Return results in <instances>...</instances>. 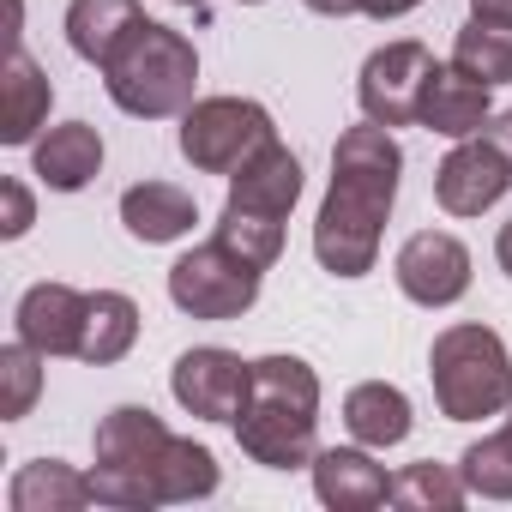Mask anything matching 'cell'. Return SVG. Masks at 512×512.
<instances>
[{
  "label": "cell",
  "instance_id": "cell-25",
  "mask_svg": "<svg viewBox=\"0 0 512 512\" xmlns=\"http://www.w3.org/2000/svg\"><path fill=\"white\" fill-rule=\"evenodd\" d=\"M464 476H452L446 464H404L398 476H392V506H404V512H452V506H464Z\"/></svg>",
  "mask_w": 512,
  "mask_h": 512
},
{
  "label": "cell",
  "instance_id": "cell-31",
  "mask_svg": "<svg viewBox=\"0 0 512 512\" xmlns=\"http://www.w3.org/2000/svg\"><path fill=\"white\" fill-rule=\"evenodd\" d=\"M302 7H314L326 19H344V13H362V0H302Z\"/></svg>",
  "mask_w": 512,
  "mask_h": 512
},
{
  "label": "cell",
  "instance_id": "cell-13",
  "mask_svg": "<svg viewBox=\"0 0 512 512\" xmlns=\"http://www.w3.org/2000/svg\"><path fill=\"white\" fill-rule=\"evenodd\" d=\"M314 494L332 512H374L380 500H392V482H386V470L368 452L326 446V452H314Z\"/></svg>",
  "mask_w": 512,
  "mask_h": 512
},
{
  "label": "cell",
  "instance_id": "cell-26",
  "mask_svg": "<svg viewBox=\"0 0 512 512\" xmlns=\"http://www.w3.org/2000/svg\"><path fill=\"white\" fill-rule=\"evenodd\" d=\"M458 476H464V488L482 494V500H512V416H506L500 434L476 440V446L458 458Z\"/></svg>",
  "mask_w": 512,
  "mask_h": 512
},
{
  "label": "cell",
  "instance_id": "cell-8",
  "mask_svg": "<svg viewBox=\"0 0 512 512\" xmlns=\"http://www.w3.org/2000/svg\"><path fill=\"white\" fill-rule=\"evenodd\" d=\"M434 67L440 61L422 43H410V37L374 49L368 67H362V115L374 127H410V121H422V91H428Z\"/></svg>",
  "mask_w": 512,
  "mask_h": 512
},
{
  "label": "cell",
  "instance_id": "cell-34",
  "mask_svg": "<svg viewBox=\"0 0 512 512\" xmlns=\"http://www.w3.org/2000/svg\"><path fill=\"white\" fill-rule=\"evenodd\" d=\"M175 7H199V0H175ZM247 7H260V0H247Z\"/></svg>",
  "mask_w": 512,
  "mask_h": 512
},
{
  "label": "cell",
  "instance_id": "cell-1",
  "mask_svg": "<svg viewBox=\"0 0 512 512\" xmlns=\"http://www.w3.org/2000/svg\"><path fill=\"white\" fill-rule=\"evenodd\" d=\"M398 169L404 151L392 139V127H344L338 151H332V187L314 223V253L332 278H362L374 272V253H380V229L392 217L398 199Z\"/></svg>",
  "mask_w": 512,
  "mask_h": 512
},
{
  "label": "cell",
  "instance_id": "cell-24",
  "mask_svg": "<svg viewBox=\"0 0 512 512\" xmlns=\"http://www.w3.org/2000/svg\"><path fill=\"white\" fill-rule=\"evenodd\" d=\"M217 241L235 253V260H247V266H260V272H266L278 253H284V217L223 205V217H217Z\"/></svg>",
  "mask_w": 512,
  "mask_h": 512
},
{
  "label": "cell",
  "instance_id": "cell-20",
  "mask_svg": "<svg viewBox=\"0 0 512 512\" xmlns=\"http://www.w3.org/2000/svg\"><path fill=\"white\" fill-rule=\"evenodd\" d=\"M7 500H13V512H79V506H91L97 494H91V476H79L73 464L37 458V464H25V470L13 476Z\"/></svg>",
  "mask_w": 512,
  "mask_h": 512
},
{
  "label": "cell",
  "instance_id": "cell-22",
  "mask_svg": "<svg viewBox=\"0 0 512 512\" xmlns=\"http://www.w3.org/2000/svg\"><path fill=\"white\" fill-rule=\"evenodd\" d=\"M133 338H139V308H133V296H121V290H97L91 308H85L79 362L109 368V362H121V356L133 350Z\"/></svg>",
  "mask_w": 512,
  "mask_h": 512
},
{
  "label": "cell",
  "instance_id": "cell-33",
  "mask_svg": "<svg viewBox=\"0 0 512 512\" xmlns=\"http://www.w3.org/2000/svg\"><path fill=\"white\" fill-rule=\"evenodd\" d=\"M494 253H500V272L512 278V223H500V241H494Z\"/></svg>",
  "mask_w": 512,
  "mask_h": 512
},
{
  "label": "cell",
  "instance_id": "cell-11",
  "mask_svg": "<svg viewBox=\"0 0 512 512\" xmlns=\"http://www.w3.org/2000/svg\"><path fill=\"white\" fill-rule=\"evenodd\" d=\"M506 187H512V163L488 139H458V151L434 169V199L452 217H482Z\"/></svg>",
  "mask_w": 512,
  "mask_h": 512
},
{
  "label": "cell",
  "instance_id": "cell-6",
  "mask_svg": "<svg viewBox=\"0 0 512 512\" xmlns=\"http://www.w3.org/2000/svg\"><path fill=\"white\" fill-rule=\"evenodd\" d=\"M278 139L272 115L247 97H205L181 115V157L205 175H235L247 157H260Z\"/></svg>",
  "mask_w": 512,
  "mask_h": 512
},
{
  "label": "cell",
  "instance_id": "cell-21",
  "mask_svg": "<svg viewBox=\"0 0 512 512\" xmlns=\"http://www.w3.org/2000/svg\"><path fill=\"white\" fill-rule=\"evenodd\" d=\"M139 19H145L139 0H73V7H67V43H73L79 61L103 67Z\"/></svg>",
  "mask_w": 512,
  "mask_h": 512
},
{
  "label": "cell",
  "instance_id": "cell-29",
  "mask_svg": "<svg viewBox=\"0 0 512 512\" xmlns=\"http://www.w3.org/2000/svg\"><path fill=\"white\" fill-rule=\"evenodd\" d=\"M482 139H488V145H494V151H500V157L512 163V109H506V115H488V127H482Z\"/></svg>",
  "mask_w": 512,
  "mask_h": 512
},
{
  "label": "cell",
  "instance_id": "cell-7",
  "mask_svg": "<svg viewBox=\"0 0 512 512\" xmlns=\"http://www.w3.org/2000/svg\"><path fill=\"white\" fill-rule=\"evenodd\" d=\"M169 302L193 320H235L260 302V266L235 260L223 241H205L169 266Z\"/></svg>",
  "mask_w": 512,
  "mask_h": 512
},
{
  "label": "cell",
  "instance_id": "cell-28",
  "mask_svg": "<svg viewBox=\"0 0 512 512\" xmlns=\"http://www.w3.org/2000/svg\"><path fill=\"white\" fill-rule=\"evenodd\" d=\"M0 199H7V223H0V235H7V241H19V235L31 229L37 205H31V193H25V181H0Z\"/></svg>",
  "mask_w": 512,
  "mask_h": 512
},
{
  "label": "cell",
  "instance_id": "cell-17",
  "mask_svg": "<svg viewBox=\"0 0 512 512\" xmlns=\"http://www.w3.org/2000/svg\"><path fill=\"white\" fill-rule=\"evenodd\" d=\"M193 193H181V187H169V181H139V187H127L121 193V223H127V235L133 241H181L187 229H193Z\"/></svg>",
  "mask_w": 512,
  "mask_h": 512
},
{
  "label": "cell",
  "instance_id": "cell-14",
  "mask_svg": "<svg viewBox=\"0 0 512 512\" xmlns=\"http://www.w3.org/2000/svg\"><path fill=\"white\" fill-rule=\"evenodd\" d=\"M302 199V163L272 139L260 157H247L229 175V205L241 211H266V217H290V205Z\"/></svg>",
  "mask_w": 512,
  "mask_h": 512
},
{
  "label": "cell",
  "instance_id": "cell-2",
  "mask_svg": "<svg viewBox=\"0 0 512 512\" xmlns=\"http://www.w3.org/2000/svg\"><path fill=\"white\" fill-rule=\"evenodd\" d=\"M314 428H320V380L302 356H260L247 380V404L235 416V440L266 470H302L314 464Z\"/></svg>",
  "mask_w": 512,
  "mask_h": 512
},
{
  "label": "cell",
  "instance_id": "cell-30",
  "mask_svg": "<svg viewBox=\"0 0 512 512\" xmlns=\"http://www.w3.org/2000/svg\"><path fill=\"white\" fill-rule=\"evenodd\" d=\"M410 7H422V0H362V13H368V19H404Z\"/></svg>",
  "mask_w": 512,
  "mask_h": 512
},
{
  "label": "cell",
  "instance_id": "cell-9",
  "mask_svg": "<svg viewBox=\"0 0 512 512\" xmlns=\"http://www.w3.org/2000/svg\"><path fill=\"white\" fill-rule=\"evenodd\" d=\"M247 380H253V362H241L235 350L205 344V350H187V356L175 362L169 392H175V404H181L187 416H199V422H235L241 404H247Z\"/></svg>",
  "mask_w": 512,
  "mask_h": 512
},
{
  "label": "cell",
  "instance_id": "cell-19",
  "mask_svg": "<svg viewBox=\"0 0 512 512\" xmlns=\"http://www.w3.org/2000/svg\"><path fill=\"white\" fill-rule=\"evenodd\" d=\"M344 422H350V434L362 440V446H374V452H386V446H398V440H410V398L398 392V386H386V380H368V386H356L350 398H344Z\"/></svg>",
  "mask_w": 512,
  "mask_h": 512
},
{
  "label": "cell",
  "instance_id": "cell-10",
  "mask_svg": "<svg viewBox=\"0 0 512 512\" xmlns=\"http://www.w3.org/2000/svg\"><path fill=\"white\" fill-rule=\"evenodd\" d=\"M398 290L422 308H452L470 290V247L446 229H422L398 247Z\"/></svg>",
  "mask_w": 512,
  "mask_h": 512
},
{
  "label": "cell",
  "instance_id": "cell-32",
  "mask_svg": "<svg viewBox=\"0 0 512 512\" xmlns=\"http://www.w3.org/2000/svg\"><path fill=\"white\" fill-rule=\"evenodd\" d=\"M470 7H476L482 19H506V25H512V0H470Z\"/></svg>",
  "mask_w": 512,
  "mask_h": 512
},
{
  "label": "cell",
  "instance_id": "cell-27",
  "mask_svg": "<svg viewBox=\"0 0 512 512\" xmlns=\"http://www.w3.org/2000/svg\"><path fill=\"white\" fill-rule=\"evenodd\" d=\"M43 362H49V356L31 350L25 338L0 350V416H7V422L31 416V404H37V392H43Z\"/></svg>",
  "mask_w": 512,
  "mask_h": 512
},
{
  "label": "cell",
  "instance_id": "cell-23",
  "mask_svg": "<svg viewBox=\"0 0 512 512\" xmlns=\"http://www.w3.org/2000/svg\"><path fill=\"white\" fill-rule=\"evenodd\" d=\"M452 67L470 73V79H482L488 91H494V85H512V25L476 13V19L458 31V43H452Z\"/></svg>",
  "mask_w": 512,
  "mask_h": 512
},
{
  "label": "cell",
  "instance_id": "cell-5",
  "mask_svg": "<svg viewBox=\"0 0 512 512\" xmlns=\"http://www.w3.org/2000/svg\"><path fill=\"white\" fill-rule=\"evenodd\" d=\"M428 374L446 422H482L512 404V356L488 326H446L434 338Z\"/></svg>",
  "mask_w": 512,
  "mask_h": 512
},
{
  "label": "cell",
  "instance_id": "cell-18",
  "mask_svg": "<svg viewBox=\"0 0 512 512\" xmlns=\"http://www.w3.org/2000/svg\"><path fill=\"white\" fill-rule=\"evenodd\" d=\"M97 169H103V139H97V127L67 121V127H55L49 139H37V175H43L55 193L91 187Z\"/></svg>",
  "mask_w": 512,
  "mask_h": 512
},
{
  "label": "cell",
  "instance_id": "cell-12",
  "mask_svg": "<svg viewBox=\"0 0 512 512\" xmlns=\"http://www.w3.org/2000/svg\"><path fill=\"white\" fill-rule=\"evenodd\" d=\"M85 308H91V296H79L67 284H31L13 320H19V338L31 350H43V356H79Z\"/></svg>",
  "mask_w": 512,
  "mask_h": 512
},
{
  "label": "cell",
  "instance_id": "cell-4",
  "mask_svg": "<svg viewBox=\"0 0 512 512\" xmlns=\"http://www.w3.org/2000/svg\"><path fill=\"white\" fill-rule=\"evenodd\" d=\"M175 434L145 410V404H121L97 422V470H91V494L97 506H121V512H145L163 506V458H169Z\"/></svg>",
  "mask_w": 512,
  "mask_h": 512
},
{
  "label": "cell",
  "instance_id": "cell-15",
  "mask_svg": "<svg viewBox=\"0 0 512 512\" xmlns=\"http://www.w3.org/2000/svg\"><path fill=\"white\" fill-rule=\"evenodd\" d=\"M49 103H55L49 73L13 43L7 67H0V139H7V145H31L37 127H43V115H49Z\"/></svg>",
  "mask_w": 512,
  "mask_h": 512
},
{
  "label": "cell",
  "instance_id": "cell-16",
  "mask_svg": "<svg viewBox=\"0 0 512 512\" xmlns=\"http://www.w3.org/2000/svg\"><path fill=\"white\" fill-rule=\"evenodd\" d=\"M422 127L446 133V139H476L488 127V85L458 67H434V79L422 91Z\"/></svg>",
  "mask_w": 512,
  "mask_h": 512
},
{
  "label": "cell",
  "instance_id": "cell-3",
  "mask_svg": "<svg viewBox=\"0 0 512 512\" xmlns=\"http://www.w3.org/2000/svg\"><path fill=\"white\" fill-rule=\"evenodd\" d=\"M103 85L115 97V109L139 115V121H163V115H181L193 109V85H199V55L181 31L157 25V19H139L121 49L103 61Z\"/></svg>",
  "mask_w": 512,
  "mask_h": 512
}]
</instances>
